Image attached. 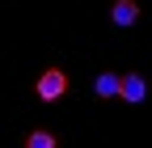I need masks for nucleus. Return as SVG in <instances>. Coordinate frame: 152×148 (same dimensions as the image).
Listing matches in <instances>:
<instances>
[{
	"mask_svg": "<svg viewBox=\"0 0 152 148\" xmlns=\"http://www.w3.org/2000/svg\"><path fill=\"white\" fill-rule=\"evenodd\" d=\"M64 93H68V76L59 68H47L42 76H38V97H42V102H59Z\"/></svg>",
	"mask_w": 152,
	"mask_h": 148,
	"instance_id": "f257e3e1",
	"label": "nucleus"
},
{
	"mask_svg": "<svg viewBox=\"0 0 152 148\" xmlns=\"http://www.w3.org/2000/svg\"><path fill=\"white\" fill-rule=\"evenodd\" d=\"M144 93H148V85H144V76H135V72L118 81V97H123V102L135 106V102H144Z\"/></svg>",
	"mask_w": 152,
	"mask_h": 148,
	"instance_id": "f03ea898",
	"label": "nucleus"
},
{
	"mask_svg": "<svg viewBox=\"0 0 152 148\" xmlns=\"http://www.w3.org/2000/svg\"><path fill=\"white\" fill-rule=\"evenodd\" d=\"M135 17H140V4H135V0H114V9H110V21L114 26H135Z\"/></svg>",
	"mask_w": 152,
	"mask_h": 148,
	"instance_id": "7ed1b4c3",
	"label": "nucleus"
},
{
	"mask_svg": "<svg viewBox=\"0 0 152 148\" xmlns=\"http://www.w3.org/2000/svg\"><path fill=\"white\" fill-rule=\"evenodd\" d=\"M93 93L97 97H118V76H114V72H102V76L93 81Z\"/></svg>",
	"mask_w": 152,
	"mask_h": 148,
	"instance_id": "20e7f679",
	"label": "nucleus"
},
{
	"mask_svg": "<svg viewBox=\"0 0 152 148\" xmlns=\"http://www.w3.org/2000/svg\"><path fill=\"white\" fill-rule=\"evenodd\" d=\"M26 144H30V148H55V136H51V131H30Z\"/></svg>",
	"mask_w": 152,
	"mask_h": 148,
	"instance_id": "39448f33",
	"label": "nucleus"
}]
</instances>
